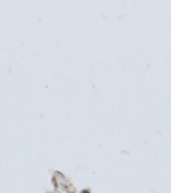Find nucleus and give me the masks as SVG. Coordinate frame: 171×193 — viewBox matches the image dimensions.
Returning a JSON list of instances; mask_svg holds the SVG:
<instances>
[{
    "label": "nucleus",
    "mask_w": 171,
    "mask_h": 193,
    "mask_svg": "<svg viewBox=\"0 0 171 193\" xmlns=\"http://www.w3.org/2000/svg\"><path fill=\"white\" fill-rule=\"evenodd\" d=\"M80 193H90L88 191H87V190H83V191H81Z\"/></svg>",
    "instance_id": "obj_1"
}]
</instances>
